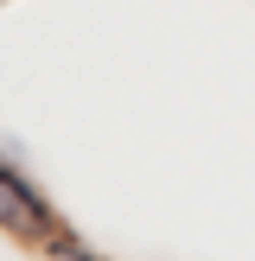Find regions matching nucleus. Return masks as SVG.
<instances>
[{
    "label": "nucleus",
    "mask_w": 255,
    "mask_h": 261,
    "mask_svg": "<svg viewBox=\"0 0 255 261\" xmlns=\"http://www.w3.org/2000/svg\"><path fill=\"white\" fill-rule=\"evenodd\" d=\"M0 229L7 236H26V242H51L58 236V211L38 198V185L13 160H0Z\"/></svg>",
    "instance_id": "nucleus-1"
},
{
    "label": "nucleus",
    "mask_w": 255,
    "mask_h": 261,
    "mask_svg": "<svg viewBox=\"0 0 255 261\" xmlns=\"http://www.w3.org/2000/svg\"><path fill=\"white\" fill-rule=\"evenodd\" d=\"M45 249H51V255H58V261H96V255H89V249H83V242H70V236H64V229H58V236H51V242H45Z\"/></svg>",
    "instance_id": "nucleus-2"
}]
</instances>
